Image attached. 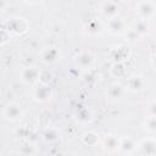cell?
I'll list each match as a JSON object with an SVG mask.
<instances>
[{
  "mask_svg": "<svg viewBox=\"0 0 156 156\" xmlns=\"http://www.w3.org/2000/svg\"><path fill=\"white\" fill-rule=\"evenodd\" d=\"M82 140H83V143H84L85 145L93 146V145H95V144L98 143L99 138H98L96 133H94V132H88V133H85V134L83 135Z\"/></svg>",
  "mask_w": 156,
  "mask_h": 156,
  "instance_id": "obj_20",
  "label": "cell"
},
{
  "mask_svg": "<svg viewBox=\"0 0 156 156\" xmlns=\"http://www.w3.org/2000/svg\"><path fill=\"white\" fill-rule=\"evenodd\" d=\"M155 9H156V4L150 0L140 1L135 5V11L139 16V20H145V21H147L154 16Z\"/></svg>",
  "mask_w": 156,
  "mask_h": 156,
  "instance_id": "obj_1",
  "label": "cell"
},
{
  "mask_svg": "<svg viewBox=\"0 0 156 156\" xmlns=\"http://www.w3.org/2000/svg\"><path fill=\"white\" fill-rule=\"evenodd\" d=\"M7 39H9L7 32H6L5 29H1V28H0V45L5 44V43L7 41Z\"/></svg>",
  "mask_w": 156,
  "mask_h": 156,
  "instance_id": "obj_23",
  "label": "cell"
},
{
  "mask_svg": "<svg viewBox=\"0 0 156 156\" xmlns=\"http://www.w3.org/2000/svg\"><path fill=\"white\" fill-rule=\"evenodd\" d=\"M74 65L79 69H89L93 65V56L88 51H80L74 56Z\"/></svg>",
  "mask_w": 156,
  "mask_h": 156,
  "instance_id": "obj_8",
  "label": "cell"
},
{
  "mask_svg": "<svg viewBox=\"0 0 156 156\" xmlns=\"http://www.w3.org/2000/svg\"><path fill=\"white\" fill-rule=\"evenodd\" d=\"M60 57V51L56 48H46L41 51V61L45 63H54L58 60Z\"/></svg>",
  "mask_w": 156,
  "mask_h": 156,
  "instance_id": "obj_14",
  "label": "cell"
},
{
  "mask_svg": "<svg viewBox=\"0 0 156 156\" xmlns=\"http://www.w3.org/2000/svg\"><path fill=\"white\" fill-rule=\"evenodd\" d=\"M34 99L39 102H46L52 96V89L49 87V84H40L38 85L33 91Z\"/></svg>",
  "mask_w": 156,
  "mask_h": 156,
  "instance_id": "obj_9",
  "label": "cell"
},
{
  "mask_svg": "<svg viewBox=\"0 0 156 156\" xmlns=\"http://www.w3.org/2000/svg\"><path fill=\"white\" fill-rule=\"evenodd\" d=\"M6 6H7V2L4 0H0V10H4Z\"/></svg>",
  "mask_w": 156,
  "mask_h": 156,
  "instance_id": "obj_25",
  "label": "cell"
},
{
  "mask_svg": "<svg viewBox=\"0 0 156 156\" xmlns=\"http://www.w3.org/2000/svg\"><path fill=\"white\" fill-rule=\"evenodd\" d=\"M39 76H40V69L37 68L35 66H27L20 71V79L28 85L37 83L39 80Z\"/></svg>",
  "mask_w": 156,
  "mask_h": 156,
  "instance_id": "obj_2",
  "label": "cell"
},
{
  "mask_svg": "<svg viewBox=\"0 0 156 156\" xmlns=\"http://www.w3.org/2000/svg\"><path fill=\"white\" fill-rule=\"evenodd\" d=\"M77 119L80 122V123H88L90 119H91V113L88 108H84V110H80L78 113H77Z\"/></svg>",
  "mask_w": 156,
  "mask_h": 156,
  "instance_id": "obj_22",
  "label": "cell"
},
{
  "mask_svg": "<svg viewBox=\"0 0 156 156\" xmlns=\"http://www.w3.org/2000/svg\"><path fill=\"white\" fill-rule=\"evenodd\" d=\"M20 152L23 156H35L38 154V147H37V145L34 143L27 141L20 147Z\"/></svg>",
  "mask_w": 156,
  "mask_h": 156,
  "instance_id": "obj_16",
  "label": "cell"
},
{
  "mask_svg": "<svg viewBox=\"0 0 156 156\" xmlns=\"http://www.w3.org/2000/svg\"><path fill=\"white\" fill-rule=\"evenodd\" d=\"M106 28H107V30H108L111 34L117 35V34H122V33L126 32V29H127V23H126V21H124L122 17L117 16V17H113V18H111V20H107Z\"/></svg>",
  "mask_w": 156,
  "mask_h": 156,
  "instance_id": "obj_5",
  "label": "cell"
},
{
  "mask_svg": "<svg viewBox=\"0 0 156 156\" xmlns=\"http://www.w3.org/2000/svg\"><path fill=\"white\" fill-rule=\"evenodd\" d=\"M85 30L89 33V34H91V35H96V34H100L101 33V30H102V27H101V24H100V22H98V21H90L87 26H85Z\"/></svg>",
  "mask_w": 156,
  "mask_h": 156,
  "instance_id": "obj_18",
  "label": "cell"
},
{
  "mask_svg": "<svg viewBox=\"0 0 156 156\" xmlns=\"http://www.w3.org/2000/svg\"><path fill=\"white\" fill-rule=\"evenodd\" d=\"M119 143H121V138L115 134H108L104 138V147H105V150H107L110 152L118 151Z\"/></svg>",
  "mask_w": 156,
  "mask_h": 156,
  "instance_id": "obj_12",
  "label": "cell"
},
{
  "mask_svg": "<svg viewBox=\"0 0 156 156\" xmlns=\"http://www.w3.org/2000/svg\"><path fill=\"white\" fill-rule=\"evenodd\" d=\"M149 23L147 21L145 20H138L135 23H134V28L132 29V32L136 35V37H141L144 34H146L149 32Z\"/></svg>",
  "mask_w": 156,
  "mask_h": 156,
  "instance_id": "obj_15",
  "label": "cell"
},
{
  "mask_svg": "<svg viewBox=\"0 0 156 156\" xmlns=\"http://www.w3.org/2000/svg\"><path fill=\"white\" fill-rule=\"evenodd\" d=\"M107 96L112 100H118V99H122L126 94V88L119 84V83H113L111 84L108 88H107V91H106Z\"/></svg>",
  "mask_w": 156,
  "mask_h": 156,
  "instance_id": "obj_13",
  "label": "cell"
},
{
  "mask_svg": "<svg viewBox=\"0 0 156 156\" xmlns=\"http://www.w3.org/2000/svg\"><path fill=\"white\" fill-rule=\"evenodd\" d=\"M4 116L10 122H16L23 117V110L17 102H9L4 107Z\"/></svg>",
  "mask_w": 156,
  "mask_h": 156,
  "instance_id": "obj_3",
  "label": "cell"
},
{
  "mask_svg": "<svg viewBox=\"0 0 156 156\" xmlns=\"http://www.w3.org/2000/svg\"><path fill=\"white\" fill-rule=\"evenodd\" d=\"M146 85V82L143 76L140 74H132L127 78V88L126 90H129L132 93H140L144 90Z\"/></svg>",
  "mask_w": 156,
  "mask_h": 156,
  "instance_id": "obj_4",
  "label": "cell"
},
{
  "mask_svg": "<svg viewBox=\"0 0 156 156\" xmlns=\"http://www.w3.org/2000/svg\"><path fill=\"white\" fill-rule=\"evenodd\" d=\"M155 106H156V104H155V101L154 100H151V102H150V105H149V111H147V116H156V110H155Z\"/></svg>",
  "mask_w": 156,
  "mask_h": 156,
  "instance_id": "obj_24",
  "label": "cell"
},
{
  "mask_svg": "<svg viewBox=\"0 0 156 156\" xmlns=\"http://www.w3.org/2000/svg\"><path fill=\"white\" fill-rule=\"evenodd\" d=\"M136 147H138V143L133 138L124 136V138H121L118 151H121L123 154H132V152H134L136 150Z\"/></svg>",
  "mask_w": 156,
  "mask_h": 156,
  "instance_id": "obj_11",
  "label": "cell"
},
{
  "mask_svg": "<svg viewBox=\"0 0 156 156\" xmlns=\"http://www.w3.org/2000/svg\"><path fill=\"white\" fill-rule=\"evenodd\" d=\"M136 149L139 150V152L143 156H155L156 155V141L154 138L143 139L138 144Z\"/></svg>",
  "mask_w": 156,
  "mask_h": 156,
  "instance_id": "obj_6",
  "label": "cell"
},
{
  "mask_svg": "<svg viewBox=\"0 0 156 156\" xmlns=\"http://www.w3.org/2000/svg\"><path fill=\"white\" fill-rule=\"evenodd\" d=\"M58 136H60V133H58V130H57L56 128H54V127L46 128V129L44 130V133H43V138H44V140H46V141H55V140L58 139Z\"/></svg>",
  "mask_w": 156,
  "mask_h": 156,
  "instance_id": "obj_17",
  "label": "cell"
},
{
  "mask_svg": "<svg viewBox=\"0 0 156 156\" xmlns=\"http://www.w3.org/2000/svg\"><path fill=\"white\" fill-rule=\"evenodd\" d=\"M111 74L116 78H121L126 74V67L122 62H116L111 68Z\"/></svg>",
  "mask_w": 156,
  "mask_h": 156,
  "instance_id": "obj_19",
  "label": "cell"
},
{
  "mask_svg": "<svg viewBox=\"0 0 156 156\" xmlns=\"http://www.w3.org/2000/svg\"><path fill=\"white\" fill-rule=\"evenodd\" d=\"M9 27L5 29L6 32H12V33H16V34H20V33H23L26 30V21L24 18L22 17H16V18H11L9 22H7Z\"/></svg>",
  "mask_w": 156,
  "mask_h": 156,
  "instance_id": "obj_10",
  "label": "cell"
},
{
  "mask_svg": "<svg viewBox=\"0 0 156 156\" xmlns=\"http://www.w3.org/2000/svg\"><path fill=\"white\" fill-rule=\"evenodd\" d=\"M144 128L149 133H155V130H156V117L147 116L145 122H144Z\"/></svg>",
  "mask_w": 156,
  "mask_h": 156,
  "instance_id": "obj_21",
  "label": "cell"
},
{
  "mask_svg": "<svg viewBox=\"0 0 156 156\" xmlns=\"http://www.w3.org/2000/svg\"><path fill=\"white\" fill-rule=\"evenodd\" d=\"M100 12L104 17H106L107 20H111V18L118 16L119 6L115 1H104L100 5Z\"/></svg>",
  "mask_w": 156,
  "mask_h": 156,
  "instance_id": "obj_7",
  "label": "cell"
}]
</instances>
